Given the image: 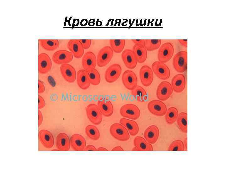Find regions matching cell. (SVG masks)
I'll use <instances>...</instances> for the list:
<instances>
[{"instance_id":"1","label":"cell","mask_w":226,"mask_h":169,"mask_svg":"<svg viewBox=\"0 0 226 169\" xmlns=\"http://www.w3.org/2000/svg\"><path fill=\"white\" fill-rule=\"evenodd\" d=\"M111 135L116 139L122 141H128L130 134L127 130L120 123H114L110 128Z\"/></svg>"},{"instance_id":"2","label":"cell","mask_w":226,"mask_h":169,"mask_svg":"<svg viewBox=\"0 0 226 169\" xmlns=\"http://www.w3.org/2000/svg\"><path fill=\"white\" fill-rule=\"evenodd\" d=\"M173 64L175 69L178 72L183 73L187 69V53L184 51L177 53L173 59Z\"/></svg>"},{"instance_id":"3","label":"cell","mask_w":226,"mask_h":169,"mask_svg":"<svg viewBox=\"0 0 226 169\" xmlns=\"http://www.w3.org/2000/svg\"><path fill=\"white\" fill-rule=\"evenodd\" d=\"M86 111L88 118L92 124L99 125L101 123L103 115L97 105L93 103L89 104L86 107Z\"/></svg>"},{"instance_id":"4","label":"cell","mask_w":226,"mask_h":169,"mask_svg":"<svg viewBox=\"0 0 226 169\" xmlns=\"http://www.w3.org/2000/svg\"><path fill=\"white\" fill-rule=\"evenodd\" d=\"M120 112L122 117L133 120L137 119L141 114L138 107L132 104H127L123 105L121 107Z\"/></svg>"},{"instance_id":"5","label":"cell","mask_w":226,"mask_h":169,"mask_svg":"<svg viewBox=\"0 0 226 169\" xmlns=\"http://www.w3.org/2000/svg\"><path fill=\"white\" fill-rule=\"evenodd\" d=\"M114 51L110 46L103 47L99 52L97 58V64L99 67L106 65L110 61L113 55Z\"/></svg>"},{"instance_id":"6","label":"cell","mask_w":226,"mask_h":169,"mask_svg":"<svg viewBox=\"0 0 226 169\" xmlns=\"http://www.w3.org/2000/svg\"><path fill=\"white\" fill-rule=\"evenodd\" d=\"M174 53L173 44L170 42H166L160 47L158 53V58L159 61L165 63L172 57Z\"/></svg>"},{"instance_id":"7","label":"cell","mask_w":226,"mask_h":169,"mask_svg":"<svg viewBox=\"0 0 226 169\" xmlns=\"http://www.w3.org/2000/svg\"><path fill=\"white\" fill-rule=\"evenodd\" d=\"M152 68L155 75L159 79L166 80L169 78L170 70L164 63L158 61H155L152 65Z\"/></svg>"},{"instance_id":"8","label":"cell","mask_w":226,"mask_h":169,"mask_svg":"<svg viewBox=\"0 0 226 169\" xmlns=\"http://www.w3.org/2000/svg\"><path fill=\"white\" fill-rule=\"evenodd\" d=\"M173 92V89L171 84L168 81H162L157 87L156 96L161 101H165L170 98Z\"/></svg>"},{"instance_id":"9","label":"cell","mask_w":226,"mask_h":169,"mask_svg":"<svg viewBox=\"0 0 226 169\" xmlns=\"http://www.w3.org/2000/svg\"><path fill=\"white\" fill-rule=\"evenodd\" d=\"M148 109L152 114L158 116L164 115L167 111L165 104L159 100H153L150 101L147 105Z\"/></svg>"},{"instance_id":"10","label":"cell","mask_w":226,"mask_h":169,"mask_svg":"<svg viewBox=\"0 0 226 169\" xmlns=\"http://www.w3.org/2000/svg\"><path fill=\"white\" fill-rule=\"evenodd\" d=\"M73 55L70 51L66 50H60L53 54L52 59L56 64H68L73 59Z\"/></svg>"},{"instance_id":"11","label":"cell","mask_w":226,"mask_h":169,"mask_svg":"<svg viewBox=\"0 0 226 169\" xmlns=\"http://www.w3.org/2000/svg\"><path fill=\"white\" fill-rule=\"evenodd\" d=\"M121 72V67L119 64H112L108 67L105 72V79L108 83L114 82L119 78Z\"/></svg>"},{"instance_id":"12","label":"cell","mask_w":226,"mask_h":169,"mask_svg":"<svg viewBox=\"0 0 226 169\" xmlns=\"http://www.w3.org/2000/svg\"><path fill=\"white\" fill-rule=\"evenodd\" d=\"M38 62V71L40 73L46 74L51 69L52 65V61L47 54L43 53L39 54Z\"/></svg>"},{"instance_id":"13","label":"cell","mask_w":226,"mask_h":169,"mask_svg":"<svg viewBox=\"0 0 226 169\" xmlns=\"http://www.w3.org/2000/svg\"><path fill=\"white\" fill-rule=\"evenodd\" d=\"M122 81L125 87L127 89L132 90L137 85V79L135 74L132 71L126 70L122 76Z\"/></svg>"},{"instance_id":"14","label":"cell","mask_w":226,"mask_h":169,"mask_svg":"<svg viewBox=\"0 0 226 169\" xmlns=\"http://www.w3.org/2000/svg\"><path fill=\"white\" fill-rule=\"evenodd\" d=\"M60 71L64 79L69 83H73L76 79V72L75 68L68 64L61 65Z\"/></svg>"},{"instance_id":"15","label":"cell","mask_w":226,"mask_h":169,"mask_svg":"<svg viewBox=\"0 0 226 169\" xmlns=\"http://www.w3.org/2000/svg\"><path fill=\"white\" fill-rule=\"evenodd\" d=\"M139 77L141 83L146 87L150 86L153 78V71L148 65H143L140 69Z\"/></svg>"},{"instance_id":"16","label":"cell","mask_w":226,"mask_h":169,"mask_svg":"<svg viewBox=\"0 0 226 169\" xmlns=\"http://www.w3.org/2000/svg\"><path fill=\"white\" fill-rule=\"evenodd\" d=\"M67 48L75 58H80L83 55L84 49L79 39L69 40L67 44Z\"/></svg>"},{"instance_id":"17","label":"cell","mask_w":226,"mask_h":169,"mask_svg":"<svg viewBox=\"0 0 226 169\" xmlns=\"http://www.w3.org/2000/svg\"><path fill=\"white\" fill-rule=\"evenodd\" d=\"M121 57L126 67L132 69L136 67L137 62L132 50L129 49H125L122 53Z\"/></svg>"},{"instance_id":"18","label":"cell","mask_w":226,"mask_h":169,"mask_svg":"<svg viewBox=\"0 0 226 169\" xmlns=\"http://www.w3.org/2000/svg\"><path fill=\"white\" fill-rule=\"evenodd\" d=\"M40 141L43 146L47 148H52L54 143V137L50 131L46 130H41L39 132Z\"/></svg>"},{"instance_id":"19","label":"cell","mask_w":226,"mask_h":169,"mask_svg":"<svg viewBox=\"0 0 226 169\" xmlns=\"http://www.w3.org/2000/svg\"><path fill=\"white\" fill-rule=\"evenodd\" d=\"M159 134L158 127L155 125H152L146 128L144 131L143 136L144 138L148 142L153 144L157 141Z\"/></svg>"},{"instance_id":"20","label":"cell","mask_w":226,"mask_h":169,"mask_svg":"<svg viewBox=\"0 0 226 169\" xmlns=\"http://www.w3.org/2000/svg\"><path fill=\"white\" fill-rule=\"evenodd\" d=\"M70 144L69 138L66 134L61 132L57 135L56 146L58 149L61 151H68L70 148Z\"/></svg>"},{"instance_id":"21","label":"cell","mask_w":226,"mask_h":169,"mask_svg":"<svg viewBox=\"0 0 226 169\" xmlns=\"http://www.w3.org/2000/svg\"><path fill=\"white\" fill-rule=\"evenodd\" d=\"M70 143L72 149L76 151H83L86 146L85 139L78 134H74L72 136Z\"/></svg>"},{"instance_id":"22","label":"cell","mask_w":226,"mask_h":169,"mask_svg":"<svg viewBox=\"0 0 226 169\" xmlns=\"http://www.w3.org/2000/svg\"><path fill=\"white\" fill-rule=\"evenodd\" d=\"M96 64L97 58L93 52H87L83 55L82 60V64L84 69L87 70L95 68Z\"/></svg>"},{"instance_id":"23","label":"cell","mask_w":226,"mask_h":169,"mask_svg":"<svg viewBox=\"0 0 226 169\" xmlns=\"http://www.w3.org/2000/svg\"><path fill=\"white\" fill-rule=\"evenodd\" d=\"M186 84L185 76L182 74L175 75L171 80L173 90L176 93H180L184 90Z\"/></svg>"},{"instance_id":"24","label":"cell","mask_w":226,"mask_h":169,"mask_svg":"<svg viewBox=\"0 0 226 169\" xmlns=\"http://www.w3.org/2000/svg\"><path fill=\"white\" fill-rule=\"evenodd\" d=\"M97 105L103 115L105 117L111 116L113 114L114 108L111 102L105 99L99 100Z\"/></svg>"},{"instance_id":"25","label":"cell","mask_w":226,"mask_h":169,"mask_svg":"<svg viewBox=\"0 0 226 169\" xmlns=\"http://www.w3.org/2000/svg\"><path fill=\"white\" fill-rule=\"evenodd\" d=\"M119 122L127 130L131 136H135L138 134L139 128L138 124L135 121L123 117L120 119Z\"/></svg>"},{"instance_id":"26","label":"cell","mask_w":226,"mask_h":169,"mask_svg":"<svg viewBox=\"0 0 226 169\" xmlns=\"http://www.w3.org/2000/svg\"><path fill=\"white\" fill-rule=\"evenodd\" d=\"M76 80L78 86L83 90L88 89L91 84L88 77L87 71L85 69H81L78 71Z\"/></svg>"},{"instance_id":"27","label":"cell","mask_w":226,"mask_h":169,"mask_svg":"<svg viewBox=\"0 0 226 169\" xmlns=\"http://www.w3.org/2000/svg\"><path fill=\"white\" fill-rule=\"evenodd\" d=\"M137 62L142 63L144 62L147 58V50L143 46L135 44L132 48Z\"/></svg>"},{"instance_id":"28","label":"cell","mask_w":226,"mask_h":169,"mask_svg":"<svg viewBox=\"0 0 226 169\" xmlns=\"http://www.w3.org/2000/svg\"><path fill=\"white\" fill-rule=\"evenodd\" d=\"M133 143L138 151H153V147L151 144L142 136H136L134 139Z\"/></svg>"},{"instance_id":"29","label":"cell","mask_w":226,"mask_h":169,"mask_svg":"<svg viewBox=\"0 0 226 169\" xmlns=\"http://www.w3.org/2000/svg\"><path fill=\"white\" fill-rule=\"evenodd\" d=\"M38 41L42 48L48 51H54L59 46V42L57 39H39Z\"/></svg>"},{"instance_id":"30","label":"cell","mask_w":226,"mask_h":169,"mask_svg":"<svg viewBox=\"0 0 226 169\" xmlns=\"http://www.w3.org/2000/svg\"><path fill=\"white\" fill-rule=\"evenodd\" d=\"M131 94L139 102H144L147 100V92L144 88L140 86L137 85L131 90Z\"/></svg>"},{"instance_id":"31","label":"cell","mask_w":226,"mask_h":169,"mask_svg":"<svg viewBox=\"0 0 226 169\" xmlns=\"http://www.w3.org/2000/svg\"><path fill=\"white\" fill-rule=\"evenodd\" d=\"M86 70L90 84L94 85H99L100 82L101 78L98 71L95 68H91Z\"/></svg>"},{"instance_id":"32","label":"cell","mask_w":226,"mask_h":169,"mask_svg":"<svg viewBox=\"0 0 226 169\" xmlns=\"http://www.w3.org/2000/svg\"><path fill=\"white\" fill-rule=\"evenodd\" d=\"M178 115V111L176 108L173 107L169 108L165 116L167 124L171 125L175 123L177 120Z\"/></svg>"},{"instance_id":"33","label":"cell","mask_w":226,"mask_h":169,"mask_svg":"<svg viewBox=\"0 0 226 169\" xmlns=\"http://www.w3.org/2000/svg\"><path fill=\"white\" fill-rule=\"evenodd\" d=\"M177 120V124L180 130L183 132H187V114L184 112H182L180 113L178 115Z\"/></svg>"},{"instance_id":"34","label":"cell","mask_w":226,"mask_h":169,"mask_svg":"<svg viewBox=\"0 0 226 169\" xmlns=\"http://www.w3.org/2000/svg\"><path fill=\"white\" fill-rule=\"evenodd\" d=\"M85 132L87 136L93 140H97L100 137V132L95 126L89 125H87L85 128Z\"/></svg>"},{"instance_id":"35","label":"cell","mask_w":226,"mask_h":169,"mask_svg":"<svg viewBox=\"0 0 226 169\" xmlns=\"http://www.w3.org/2000/svg\"><path fill=\"white\" fill-rule=\"evenodd\" d=\"M110 47L116 53H119L123 50L125 44V39H110Z\"/></svg>"},{"instance_id":"36","label":"cell","mask_w":226,"mask_h":169,"mask_svg":"<svg viewBox=\"0 0 226 169\" xmlns=\"http://www.w3.org/2000/svg\"><path fill=\"white\" fill-rule=\"evenodd\" d=\"M144 47L146 50L151 51L158 49L160 46L161 39H145Z\"/></svg>"},{"instance_id":"37","label":"cell","mask_w":226,"mask_h":169,"mask_svg":"<svg viewBox=\"0 0 226 169\" xmlns=\"http://www.w3.org/2000/svg\"><path fill=\"white\" fill-rule=\"evenodd\" d=\"M185 149V146L183 141L180 140H176L171 143L169 146L168 151H184Z\"/></svg>"},{"instance_id":"38","label":"cell","mask_w":226,"mask_h":169,"mask_svg":"<svg viewBox=\"0 0 226 169\" xmlns=\"http://www.w3.org/2000/svg\"><path fill=\"white\" fill-rule=\"evenodd\" d=\"M84 49H89L91 46L92 40L91 39H79Z\"/></svg>"},{"instance_id":"39","label":"cell","mask_w":226,"mask_h":169,"mask_svg":"<svg viewBox=\"0 0 226 169\" xmlns=\"http://www.w3.org/2000/svg\"><path fill=\"white\" fill-rule=\"evenodd\" d=\"M38 108L39 109H40L45 107L46 103L44 99L41 95H38Z\"/></svg>"},{"instance_id":"40","label":"cell","mask_w":226,"mask_h":169,"mask_svg":"<svg viewBox=\"0 0 226 169\" xmlns=\"http://www.w3.org/2000/svg\"><path fill=\"white\" fill-rule=\"evenodd\" d=\"M45 87L43 83L41 80L38 81V92L39 94L43 93L45 91Z\"/></svg>"},{"instance_id":"41","label":"cell","mask_w":226,"mask_h":169,"mask_svg":"<svg viewBox=\"0 0 226 169\" xmlns=\"http://www.w3.org/2000/svg\"><path fill=\"white\" fill-rule=\"evenodd\" d=\"M132 41L135 44L140 45L144 46L145 40L144 39H132Z\"/></svg>"},{"instance_id":"42","label":"cell","mask_w":226,"mask_h":169,"mask_svg":"<svg viewBox=\"0 0 226 169\" xmlns=\"http://www.w3.org/2000/svg\"><path fill=\"white\" fill-rule=\"evenodd\" d=\"M84 151H97V149L93 145H89L86 146Z\"/></svg>"},{"instance_id":"43","label":"cell","mask_w":226,"mask_h":169,"mask_svg":"<svg viewBox=\"0 0 226 169\" xmlns=\"http://www.w3.org/2000/svg\"><path fill=\"white\" fill-rule=\"evenodd\" d=\"M38 126H40L42 123L43 121V116L42 112L40 110H38Z\"/></svg>"},{"instance_id":"44","label":"cell","mask_w":226,"mask_h":169,"mask_svg":"<svg viewBox=\"0 0 226 169\" xmlns=\"http://www.w3.org/2000/svg\"><path fill=\"white\" fill-rule=\"evenodd\" d=\"M178 41L183 46L187 47V39H179Z\"/></svg>"},{"instance_id":"45","label":"cell","mask_w":226,"mask_h":169,"mask_svg":"<svg viewBox=\"0 0 226 169\" xmlns=\"http://www.w3.org/2000/svg\"><path fill=\"white\" fill-rule=\"evenodd\" d=\"M111 151H124L123 149L120 146H118L114 147Z\"/></svg>"},{"instance_id":"46","label":"cell","mask_w":226,"mask_h":169,"mask_svg":"<svg viewBox=\"0 0 226 169\" xmlns=\"http://www.w3.org/2000/svg\"><path fill=\"white\" fill-rule=\"evenodd\" d=\"M98 151H108V150L106 148L102 147H100L97 149Z\"/></svg>"},{"instance_id":"47","label":"cell","mask_w":226,"mask_h":169,"mask_svg":"<svg viewBox=\"0 0 226 169\" xmlns=\"http://www.w3.org/2000/svg\"><path fill=\"white\" fill-rule=\"evenodd\" d=\"M187 138H186L185 139L184 143H185V147L186 148V149L187 150Z\"/></svg>"},{"instance_id":"48","label":"cell","mask_w":226,"mask_h":169,"mask_svg":"<svg viewBox=\"0 0 226 169\" xmlns=\"http://www.w3.org/2000/svg\"><path fill=\"white\" fill-rule=\"evenodd\" d=\"M132 151H138V149L135 146L132 149Z\"/></svg>"}]
</instances>
